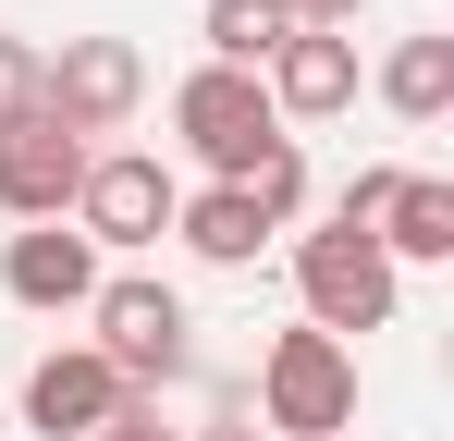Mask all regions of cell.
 <instances>
[{
	"mask_svg": "<svg viewBox=\"0 0 454 441\" xmlns=\"http://www.w3.org/2000/svg\"><path fill=\"white\" fill-rule=\"evenodd\" d=\"M246 209L270 220V233H283V220L307 209V147H295V135H283V147H270V159H258V172H246Z\"/></svg>",
	"mask_w": 454,
	"mask_h": 441,
	"instance_id": "obj_15",
	"label": "cell"
},
{
	"mask_svg": "<svg viewBox=\"0 0 454 441\" xmlns=\"http://www.w3.org/2000/svg\"><path fill=\"white\" fill-rule=\"evenodd\" d=\"M295 294H307V331L356 344V331H380V319H393V258H380L369 233L319 220V233H295Z\"/></svg>",
	"mask_w": 454,
	"mask_h": 441,
	"instance_id": "obj_5",
	"label": "cell"
},
{
	"mask_svg": "<svg viewBox=\"0 0 454 441\" xmlns=\"http://www.w3.org/2000/svg\"><path fill=\"white\" fill-rule=\"evenodd\" d=\"M258 417L295 441H356V344H332V331H270V356H258Z\"/></svg>",
	"mask_w": 454,
	"mask_h": 441,
	"instance_id": "obj_3",
	"label": "cell"
},
{
	"mask_svg": "<svg viewBox=\"0 0 454 441\" xmlns=\"http://www.w3.org/2000/svg\"><path fill=\"white\" fill-rule=\"evenodd\" d=\"M258 86H270L283 135H295V123H332V111H356V37H283V50L258 62Z\"/></svg>",
	"mask_w": 454,
	"mask_h": 441,
	"instance_id": "obj_10",
	"label": "cell"
},
{
	"mask_svg": "<svg viewBox=\"0 0 454 441\" xmlns=\"http://www.w3.org/2000/svg\"><path fill=\"white\" fill-rule=\"evenodd\" d=\"M25 111H37V50L0 37V123H25Z\"/></svg>",
	"mask_w": 454,
	"mask_h": 441,
	"instance_id": "obj_16",
	"label": "cell"
},
{
	"mask_svg": "<svg viewBox=\"0 0 454 441\" xmlns=\"http://www.w3.org/2000/svg\"><path fill=\"white\" fill-rule=\"evenodd\" d=\"M197 37H209V62L258 74L283 37H295V12H283V0H209V25H197Z\"/></svg>",
	"mask_w": 454,
	"mask_h": 441,
	"instance_id": "obj_14",
	"label": "cell"
},
{
	"mask_svg": "<svg viewBox=\"0 0 454 441\" xmlns=\"http://www.w3.org/2000/svg\"><path fill=\"white\" fill-rule=\"evenodd\" d=\"M86 159H98V147H86V135H62L50 111L0 123V209H12V220H74V184H86Z\"/></svg>",
	"mask_w": 454,
	"mask_h": 441,
	"instance_id": "obj_7",
	"label": "cell"
},
{
	"mask_svg": "<svg viewBox=\"0 0 454 441\" xmlns=\"http://www.w3.org/2000/svg\"><path fill=\"white\" fill-rule=\"evenodd\" d=\"M37 111L62 123V135H123L136 111H148V62H136V37H62V50H37Z\"/></svg>",
	"mask_w": 454,
	"mask_h": 441,
	"instance_id": "obj_4",
	"label": "cell"
},
{
	"mask_svg": "<svg viewBox=\"0 0 454 441\" xmlns=\"http://www.w3.org/2000/svg\"><path fill=\"white\" fill-rule=\"evenodd\" d=\"M184 441H258V429H246V417H222V429H184Z\"/></svg>",
	"mask_w": 454,
	"mask_h": 441,
	"instance_id": "obj_19",
	"label": "cell"
},
{
	"mask_svg": "<svg viewBox=\"0 0 454 441\" xmlns=\"http://www.w3.org/2000/svg\"><path fill=\"white\" fill-rule=\"evenodd\" d=\"M98 282H111V270H98V245H86L74 220H25V233L0 245V294H12V306H37V319L86 306Z\"/></svg>",
	"mask_w": 454,
	"mask_h": 441,
	"instance_id": "obj_9",
	"label": "cell"
},
{
	"mask_svg": "<svg viewBox=\"0 0 454 441\" xmlns=\"http://www.w3.org/2000/svg\"><path fill=\"white\" fill-rule=\"evenodd\" d=\"M123 405H136V392L98 368V344H50V356L25 368V429H50V441H98Z\"/></svg>",
	"mask_w": 454,
	"mask_h": 441,
	"instance_id": "obj_8",
	"label": "cell"
},
{
	"mask_svg": "<svg viewBox=\"0 0 454 441\" xmlns=\"http://www.w3.org/2000/svg\"><path fill=\"white\" fill-rule=\"evenodd\" d=\"M172 233H184L209 270H246V258L270 245V220L246 209V184H209V197H184V209H172Z\"/></svg>",
	"mask_w": 454,
	"mask_h": 441,
	"instance_id": "obj_12",
	"label": "cell"
},
{
	"mask_svg": "<svg viewBox=\"0 0 454 441\" xmlns=\"http://www.w3.org/2000/svg\"><path fill=\"white\" fill-rule=\"evenodd\" d=\"M369 245L393 258V270H405V258H418V270H430V258H454V184H442V172H393V197H380Z\"/></svg>",
	"mask_w": 454,
	"mask_h": 441,
	"instance_id": "obj_11",
	"label": "cell"
},
{
	"mask_svg": "<svg viewBox=\"0 0 454 441\" xmlns=\"http://www.w3.org/2000/svg\"><path fill=\"white\" fill-rule=\"evenodd\" d=\"M86 319H98V368H111L123 392H172V380L197 368V319H184V294L148 282V270H111V282L86 294Z\"/></svg>",
	"mask_w": 454,
	"mask_h": 441,
	"instance_id": "obj_1",
	"label": "cell"
},
{
	"mask_svg": "<svg viewBox=\"0 0 454 441\" xmlns=\"http://www.w3.org/2000/svg\"><path fill=\"white\" fill-rule=\"evenodd\" d=\"M380 98H393L405 123H442L454 111V37H405V50L380 62Z\"/></svg>",
	"mask_w": 454,
	"mask_h": 441,
	"instance_id": "obj_13",
	"label": "cell"
},
{
	"mask_svg": "<svg viewBox=\"0 0 454 441\" xmlns=\"http://www.w3.org/2000/svg\"><path fill=\"white\" fill-rule=\"evenodd\" d=\"M172 209H184V184L160 172V147H98L86 184H74V233L86 245H160Z\"/></svg>",
	"mask_w": 454,
	"mask_h": 441,
	"instance_id": "obj_6",
	"label": "cell"
},
{
	"mask_svg": "<svg viewBox=\"0 0 454 441\" xmlns=\"http://www.w3.org/2000/svg\"><path fill=\"white\" fill-rule=\"evenodd\" d=\"M98 441H184V429H160L148 405H123V417H111V429H98Z\"/></svg>",
	"mask_w": 454,
	"mask_h": 441,
	"instance_id": "obj_18",
	"label": "cell"
},
{
	"mask_svg": "<svg viewBox=\"0 0 454 441\" xmlns=\"http://www.w3.org/2000/svg\"><path fill=\"white\" fill-rule=\"evenodd\" d=\"M172 135L197 147V172H209V184H246V172L283 147V111H270V86H258V74L197 62L184 86H172Z\"/></svg>",
	"mask_w": 454,
	"mask_h": 441,
	"instance_id": "obj_2",
	"label": "cell"
},
{
	"mask_svg": "<svg viewBox=\"0 0 454 441\" xmlns=\"http://www.w3.org/2000/svg\"><path fill=\"white\" fill-rule=\"evenodd\" d=\"M283 12H295V37H344V25H356L369 0H283Z\"/></svg>",
	"mask_w": 454,
	"mask_h": 441,
	"instance_id": "obj_17",
	"label": "cell"
}]
</instances>
